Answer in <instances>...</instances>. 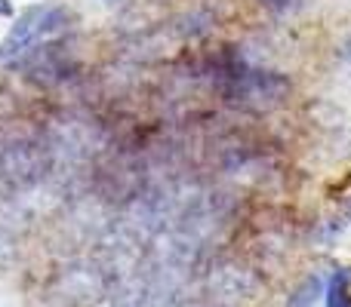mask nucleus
<instances>
[{
    "mask_svg": "<svg viewBox=\"0 0 351 307\" xmlns=\"http://www.w3.org/2000/svg\"><path fill=\"white\" fill-rule=\"evenodd\" d=\"M348 271H339L330 280L327 289V307H351V292H348Z\"/></svg>",
    "mask_w": 351,
    "mask_h": 307,
    "instance_id": "obj_2",
    "label": "nucleus"
},
{
    "mask_svg": "<svg viewBox=\"0 0 351 307\" xmlns=\"http://www.w3.org/2000/svg\"><path fill=\"white\" fill-rule=\"evenodd\" d=\"M68 28V12L59 6H37L28 10L22 18L16 22V28L6 34L3 46H0V62H16L28 59L31 53H37L40 46H47L49 40L62 37Z\"/></svg>",
    "mask_w": 351,
    "mask_h": 307,
    "instance_id": "obj_1",
    "label": "nucleus"
},
{
    "mask_svg": "<svg viewBox=\"0 0 351 307\" xmlns=\"http://www.w3.org/2000/svg\"><path fill=\"white\" fill-rule=\"evenodd\" d=\"M268 6H278V10H287V6H296L299 0H265Z\"/></svg>",
    "mask_w": 351,
    "mask_h": 307,
    "instance_id": "obj_3",
    "label": "nucleus"
},
{
    "mask_svg": "<svg viewBox=\"0 0 351 307\" xmlns=\"http://www.w3.org/2000/svg\"><path fill=\"white\" fill-rule=\"evenodd\" d=\"M0 16H10V3L6 0H0Z\"/></svg>",
    "mask_w": 351,
    "mask_h": 307,
    "instance_id": "obj_4",
    "label": "nucleus"
}]
</instances>
